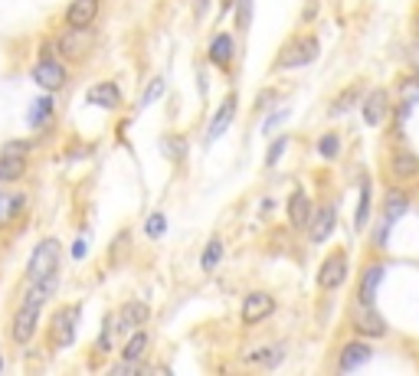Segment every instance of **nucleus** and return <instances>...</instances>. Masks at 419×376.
Listing matches in <instances>:
<instances>
[{"instance_id":"obj_39","label":"nucleus","mask_w":419,"mask_h":376,"mask_svg":"<svg viewBox=\"0 0 419 376\" xmlns=\"http://www.w3.org/2000/svg\"><path fill=\"white\" fill-rule=\"evenodd\" d=\"M73 258H86V239H75L73 242Z\"/></svg>"},{"instance_id":"obj_14","label":"nucleus","mask_w":419,"mask_h":376,"mask_svg":"<svg viewBox=\"0 0 419 376\" xmlns=\"http://www.w3.org/2000/svg\"><path fill=\"white\" fill-rule=\"evenodd\" d=\"M98 17V0H73L66 7V26H75V30H89Z\"/></svg>"},{"instance_id":"obj_4","label":"nucleus","mask_w":419,"mask_h":376,"mask_svg":"<svg viewBox=\"0 0 419 376\" xmlns=\"http://www.w3.org/2000/svg\"><path fill=\"white\" fill-rule=\"evenodd\" d=\"M79 304H69V308H59L49 321V347L53 350H66V347L75 340V327H79Z\"/></svg>"},{"instance_id":"obj_29","label":"nucleus","mask_w":419,"mask_h":376,"mask_svg":"<svg viewBox=\"0 0 419 376\" xmlns=\"http://www.w3.org/2000/svg\"><path fill=\"white\" fill-rule=\"evenodd\" d=\"M367 216H370V180L360 177V203H357V213H354V226L364 229L367 226Z\"/></svg>"},{"instance_id":"obj_43","label":"nucleus","mask_w":419,"mask_h":376,"mask_svg":"<svg viewBox=\"0 0 419 376\" xmlns=\"http://www.w3.org/2000/svg\"><path fill=\"white\" fill-rule=\"evenodd\" d=\"M0 370H3V360H0Z\"/></svg>"},{"instance_id":"obj_19","label":"nucleus","mask_w":419,"mask_h":376,"mask_svg":"<svg viewBox=\"0 0 419 376\" xmlns=\"http://www.w3.org/2000/svg\"><path fill=\"white\" fill-rule=\"evenodd\" d=\"M119 321L125 331H138V327H144L151 321V308L144 301H125L119 311Z\"/></svg>"},{"instance_id":"obj_25","label":"nucleus","mask_w":419,"mask_h":376,"mask_svg":"<svg viewBox=\"0 0 419 376\" xmlns=\"http://www.w3.org/2000/svg\"><path fill=\"white\" fill-rule=\"evenodd\" d=\"M26 173V157H17V154H3L0 150V183H13Z\"/></svg>"},{"instance_id":"obj_13","label":"nucleus","mask_w":419,"mask_h":376,"mask_svg":"<svg viewBox=\"0 0 419 376\" xmlns=\"http://www.w3.org/2000/svg\"><path fill=\"white\" fill-rule=\"evenodd\" d=\"M364 125H370V128H380L383 121H387V115H390V98H387V92L383 88H374L370 95L364 98Z\"/></svg>"},{"instance_id":"obj_24","label":"nucleus","mask_w":419,"mask_h":376,"mask_svg":"<svg viewBox=\"0 0 419 376\" xmlns=\"http://www.w3.org/2000/svg\"><path fill=\"white\" fill-rule=\"evenodd\" d=\"M148 347H151V334L144 331V327H138V331L125 340V347H121V360H135V363H138Z\"/></svg>"},{"instance_id":"obj_1","label":"nucleus","mask_w":419,"mask_h":376,"mask_svg":"<svg viewBox=\"0 0 419 376\" xmlns=\"http://www.w3.org/2000/svg\"><path fill=\"white\" fill-rule=\"evenodd\" d=\"M56 288H59V279L56 275H49V279H40V281H30V288H26V295H23L20 308H17V314H13V324H10V337L13 344H30L33 334H36V327H40V311L46 308V301L56 295Z\"/></svg>"},{"instance_id":"obj_27","label":"nucleus","mask_w":419,"mask_h":376,"mask_svg":"<svg viewBox=\"0 0 419 376\" xmlns=\"http://www.w3.org/2000/svg\"><path fill=\"white\" fill-rule=\"evenodd\" d=\"M220 262H223V239L213 236L210 242H206L204 256H200V269H204V272H216V269H220Z\"/></svg>"},{"instance_id":"obj_33","label":"nucleus","mask_w":419,"mask_h":376,"mask_svg":"<svg viewBox=\"0 0 419 376\" xmlns=\"http://www.w3.org/2000/svg\"><path fill=\"white\" fill-rule=\"evenodd\" d=\"M164 233H167V216H164V213H151L148 219H144V236H148V239H161Z\"/></svg>"},{"instance_id":"obj_11","label":"nucleus","mask_w":419,"mask_h":376,"mask_svg":"<svg viewBox=\"0 0 419 376\" xmlns=\"http://www.w3.org/2000/svg\"><path fill=\"white\" fill-rule=\"evenodd\" d=\"M236 108H239V102H236V95L229 92V95L223 98V105L216 108V115H213V121H210V128H206V141L213 144V141H220L229 131V125H233V118H236Z\"/></svg>"},{"instance_id":"obj_7","label":"nucleus","mask_w":419,"mask_h":376,"mask_svg":"<svg viewBox=\"0 0 419 376\" xmlns=\"http://www.w3.org/2000/svg\"><path fill=\"white\" fill-rule=\"evenodd\" d=\"M347 281V252L334 249L328 252V258L321 262V272H318V285L328 291H337Z\"/></svg>"},{"instance_id":"obj_40","label":"nucleus","mask_w":419,"mask_h":376,"mask_svg":"<svg viewBox=\"0 0 419 376\" xmlns=\"http://www.w3.org/2000/svg\"><path fill=\"white\" fill-rule=\"evenodd\" d=\"M206 3H210V0H194V7H197V17H204V13H206Z\"/></svg>"},{"instance_id":"obj_26","label":"nucleus","mask_w":419,"mask_h":376,"mask_svg":"<svg viewBox=\"0 0 419 376\" xmlns=\"http://www.w3.org/2000/svg\"><path fill=\"white\" fill-rule=\"evenodd\" d=\"M23 206H26V194H7V190H0V226H7L13 216H20Z\"/></svg>"},{"instance_id":"obj_6","label":"nucleus","mask_w":419,"mask_h":376,"mask_svg":"<svg viewBox=\"0 0 419 376\" xmlns=\"http://www.w3.org/2000/svg\"><path fill=\"white\" fill-rule=\"evenodd\" d=\"M351 327H354L360 337H387L390 334L387 318L376 311L374 304H357L354 311H351Z\"/></svg>"},{"instance_id":"obj_42","label":"nucleus","mask_w":419,"mask_h":376,"mask_svg":"<svg viewBox=\"0 0 419 376\" xmlns=\"http://www.w3.org/2000/svg\"><path fill=\"white\" fill-rule=\"evenodd\" d=\"M416 36H419V20H416Z\"/></svg>"},{"instance_id":"obj_32","label":"nucleus","mask_w":419,"mask_h":376,"mask_svg":"<svg viewBox=\"0 0 419 376\" xmlns=\"http://www.w3.org/2000/svg\"><path fill=\"white\" fill-rule=\"evenodd\" d=\"M318 154H321L324 161H334L341 154V138L337 134H321L318 138Z\"/></svg>"},{"instance_id":"obj_34","label":"nucleus","mask_w":419,"mask_h":376,"mask_svg":"<svg viewBox=\"0 0 419 376\" xmlns=\"http://www.w3.org/2000/svg\"><path fill=\"white\" fill-rule=\"evenodd\" d=\"M233 10H236V30H249V20H252V0H233Z\"/></svg>"},{"instance_id":"obj_15","label":"nucleus","mask_w":419,"mask_h":376,"mask_svg":"<svg viewBox=\"0 0 419 376\" xmlns=\"http://www.w3.org/2000/svg\"><path fill=\"white\" fill-rule=\"evenodd\" d=\"M312 196L305 194V190H295V194L289 196V223L291 229H308V223H312Z\"/></svg>"},{"instance_id":"obj_12","label":"nucleus","mask_w":419,"mask_h":376,"mask_svg":"<svg viewBox=\"0 0 419 376\" xmlns=\"http://www.w3.org/2000/svg\"><path fill=\"white\" fill-rule=\"evenodd\" d=\"M334 226H337V210H334V206H321V210L312 216V223H308V239H312L314 246H324V242L331 239Z\"/></svg>"},{"instance_id":"obj_22","label":"nucleus","mask_w":419,"mask_h":376,"mask_svg":"<svg viewBox=\"0 0 419 376\" xmlns=\"http://www.w3.org/2000/svg\"><path fill=\"white\" fill-rule=\"evenodd\" d=\"M406 213H409V196L403 190H390L387 200H383V219L387 223H399Z\"/></svg>"},{"instance_id":"obj_44","label":"nucleus","mask_w":419,"mask_h":376,"mask_svg":"<svg viewBox=\"0 0 419 376\" xmlns=\"http://www.w3.org/2000/svg\"><path fill=\"white\" fill-rule=\"evenodd\" d=\"M416 72H419V63H416Z\"/></svg>"},{"instance_id":"obj_2","label":"nucleus","mask_w":419,"mask_h":376,"mask_svg":"<svg viewBox=\"0 0 419 376\" xmlns=\"http://www.w3.org/2000/svg\"><path fill=\"white\" fill-rule=\"evenodd\" d=\"M59 258H63V242L59 239H43L40 246L33 249L30 262H26V281H40V279L56 275Z\"/></svg>"},{"instance_id":"obj_31","label":"nucleus","mask_w":419,"mask_h":376,"mask_svg":"<svg viewBox=\"0 0 419 376\" xmlns=\"http://www.w3.org/2000/svg\"><path fill=\"white\" fill-rule=\"evenodd\" d=\"M115 331H125V327H121V321L115 324V318L108 314L105 327H102V337H98V350H102V354H112V350H115Z\"/></svg>"},{"instance_id":"obj_41","label":"nucleus","mask_w":419,"mask_h":376,"mask_svg":"<svg viewBox=\"0 0 419 376\" xmlns=\"http://www.w3.org/2000/svg\"><path fill=\"white\" fill-rule=\"evenodd\" d=\"M226 10H233V0H223V13Z\"/></svg>"},{"instance_id":"obj_37","label":"nucleus","mask_w":419,"mask_h":376,"mask_svg":"<svg viewBox=\"0 0 419 376\" xmlns=\"http://www.w3.org/2000/svg\"><path fill=\"white\" fill-rule=\"evenodd\" d=\"M30 148H33V141L17 138V141H7V144H3V154H17V157H26V154H30Z\"/></svg>"},{"instance_id":"obj_36","label":"nucleus","mask_w":419,"mask_h":376,"mask_svg":"<svg viewBox=\"0 0 419 376\" xmlns=\"http://www.w3.org/2000/svg\"><path fill=\"white\" fill-rule=\"evenodd\" d=\"M285 148H289V138H285V134H282V138H275V141H272L269 154H266V167H275V164L282 161V154H285Z\"/></svg>"},{"instance_id":"obj_17","label":"nucleus","mask_w":419,"mask_h":376,"mask_svg":"<svg viewBox=\"0 0 419 376\" xmlns=\"http://www.w3.org/2000/svg\"><path fill=\"white\" fill-rule=\"evenodd\" d=\"M89 43H92V36H86V30H75V26H69V33L59 36V49H63V56L69 63H79L86 56Z\"/></svg>"},{"instance_id":"obj_10","label":"nucleus","mask_w":419,"mask_h":376,"mask_svg":"<svg viewBox=\"0 0 419 376\" xmlns=\"http://www.w3.org/2000/svg\"><path fill=\"white\" fill-rule=\"evenodd\" d=\"M383 275H387V265L383 262H370L360 275V285H357V304H374L376 291L383 285Z\"/></svg>"},{"instance_id":"obj_21","label":"nucleus","mask_w":419,"mask_h":376,"mask_svg":"<svg viewBox=\"0 0 419 376\" xmlns=\"http://www.w3.org/2000/svg\"><path fill=\"white\" fill-rule=\"evenodd\" d=\"M49 118H53V92H46V95H40L33 102L30 111H26V125L30 128H46Z\"/></svg>"},{"instance_id":"obj_28","label":"nucleus","mask_w":419,"mask_h":376,"mask_svg":"<svg viewBox=\"0 0 419 376\" xmlns=\"http://www.w3.org/2000/svg\"><path fill=\"white\" fill-rule=\"evenodd\" d=\"M285 360V347L275 344V347H259L249 354V363H266V366H279Z\"/></svg>"},{"instance_id":"obj_18","label":"nucleus","mask_w":419,"mask_h":376,"mask_svg":"<svg viewBox=\"0 0 419 376\" xmlns=\"http://www.w3.org/2000/svg\"><path fill=\"white\" fill-rule=\"evenodd\" d=\"M86 102L96 108H108V111H115L121 105V88L115 82H98L86 92Z\"/></svg>"},{"instance_id":"obj_30","label":"nucleus","mask_w":419,"mask_h":376,"mask_svg":"<svg viewBox=\"0 0 419 376\" xmlns=\"http://www.w3.org/2000/svg\"><path fill=\"white\" fill-rule=\"evenodd\" d=\"M187 148H190V144H187V138H181V134H171V138H164V144H161V150L174 164H181L183 157H187Z\"/></svg>"},{"instance_id":"obj_8","label":"nucleus","mask_w":419,"mask_h":376,"mask_svg":"<svg viewBox=\"0 0 419 376\" xmlns=\"http://www.w3.org/2000/svg\"><path fill=\"white\" fill-rule=\"evenodd\" d=\"M272 314H275V298H272L269 291H252V295L243 298V308H239L243 324H262Z\"/></svg>"},{"instance_id":"obj_23","label":"nucleus","mask_w":419,"mask_h":376,"mask_svg":"<svg viewBox=\"0 0 419 376\" xmlns=\"http://www.w3.org/2000/svg\"><path fill=\"white\" fill-rule=\"evenodd\" d=\"M357 102H360V88L347 86L341 95H334L331 102H328V115H331V118H341V115H347V111H351Z\"/></svg>"},{"instance_id":"obj_20","label":"nucleus","mask_w":419,"mask_h":376,"mask_svg":"<svg viewBox=\"0 0 419 376\" xmlns=\"http://www.w3.org/2000/svg\"><path fill=\"white\" fill-rule=\"evenodd\" d=\"M390 171H393L397 180H413V177H419V157L413 150H393Z\"/></svg>"},{"instance_id":"obj_38","label":"nucleus","mask_w":419,"mask_h":376,"mask_svg":"<svg viewBox=\"0 0 419 376\" xmlns=\"http://www.w3.org/2000/svg\"><path fill=\"white\" fill-rule=\"evenodd\" d=\"M285 115H289V111H272L269 118H266V125H262V131H266V134H272V131H275V125H282V121H285Z\"/></svg>"},{"instance_id":"obj_9","label":"nucleus","mask_w":419,"mask_h":376,"mask_svg":"<svg viewBox=\"0 0 419 376\" xmlns=\"http://www.w3.org/2000/svg\"><path fill=\"white\" fill-rule=\"evenodd\" d=\"M374 360V347L367 340H351V344L341 347V357H337V370L341 373H354L360 366H367Z\"/></svg>"},{"instance_id":"obj_5","label":"nucleus","mask_w":419,"mask_h":376,"mask_svg":"<svg viewBox=\"0 0 419 376\" xmlns=\"http://www.w3.org/2000/svg\"><path fill=\"white\" fill-rule=\"evenodd\" d=\"M33 82L43 88V92H59V88L66 86V65L46 49V53L40 56V63L33 65Z\"/></svg>"},{"instance_id":"obj_16","label":"nucleus","mask_w":419,"mask_h":376,"mask_svg":"<svg viewBox=\"0 0 419 376\" xmlns=\"http://www.w3.org/2000/svg\"><path fill=\"white\" fill-rule=\"evenodd\" d=\"M233 53H236V36L233 33H216L213 43H210V49H206V56H210V63L216 65V69H226V65L233 63Z\"/></svg>"},{"instance_id":"obj_35","label":"nucleus","mask_w":419,"mask_h":376,"mask_svg":"<svg viewBox=\"0 0 419 376\" xmlns=\"http://www.w3.org/2000/svg\"><path fill=\"white\" fill-rule=\"evenodd\" d=\"M161 95H164V79H151L148 92H144V95L138 98V108H151Z\"/></svg>"},{"instance_id":"obj_3","label":"nucleus","mask_w":419,"mask_h":376,"mask_svg":"<svg viewBox=\"0 0 419 376\" xmlns=\"http://www.w3.org/2000/svg\"><path fill=\"white\" fill-rule=\"evenodd\" d=\"M318 53H321V46H318V40L314 36H295L291 43L282 46L279 59H275V65L279 69H301V65H312L314 59H318Z\"/></svg>"}]
</instances>
